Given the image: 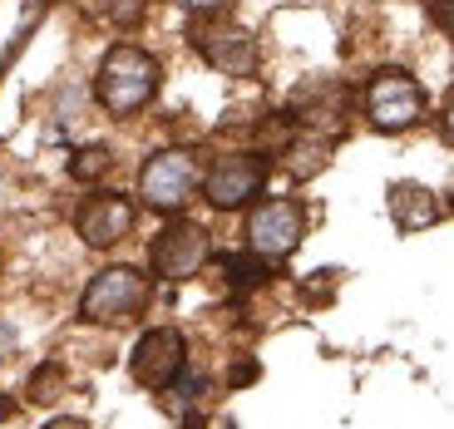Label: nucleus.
<instances>
[{"instance_id":"17","label":"nucleus","mask_w":454,"mask_h":429,"mask_svg":"<svg viewBox=\"0 0 454 429\" xmlns=\"http://www.w3.org/2000/svg\"><path fill=\"white\" fill-rule=\"evenodd\" d=\"M183 11H193V15H217V11H227L232 0H178Z\"/></svg>"},{"instance_id":"2","label":"nucleus","mask_w":454,"mask_h":429,"mask_svg":"<svg viewBox=\"0 0 454 429\" xmlns=\"http://www.w3.org/2000/svg\"><path fill=\"white\" fill-rule=\"evenodd\" d=\"M148 306V277L134 267H104L80 296V316L90 326H124Z\"/></svg>"},{"instance_id":"21","label":"nucleus","mask_w":454,"mask_h":429,"mask_svg":"<svg viewBox=\"0 0 454 429\" xmlns=\"http://www.w3.org/2000/svg\"><path fill=\"white\" fill-rule=\"evenodd\" d=\"M15 415V400H5V395H0V419H11Z\"/></svg>"},{"instance_id":"15","label":"nucleus","mask_w":454,"mask_h":429,"mask_svg":"<svg viewBox=\"0 0 454 429\" xmlns=\"http://www.w3.org/2000/svg\"><path fill=\"white\" fill-rule=\"evenodd\" d=\"M55 390H59V370L55 365H40L30 375V400H55Z\"/></svg>"},{"instance_id":"19","label":"nucleus","mask_w":454,"mask_h":429,"mask_svg":"<svg viewBox=\"0 0 454 429\" xmlns=\"http://www.w3.org/2000/svg\"><path fill=\"white\" fill-rule=\"evenodd\" d=\"M252 380H257V365H238V370H232V385H252Z\"/></svg>"},{"instance_id":"9","label":"nucleus","mask_w":454,"mask_h":429,"mask_svg":"<svg viewBox=\"0 0 454 429\" xmlns=\"http://www.w3.org/2000/svg\"><path fill=\"white\" fill-rule=\"evenodd\" d=\"M193 45L217 74H232V80L257 74V40H252L242 25H198Z\"/></svg>"},{"instance_id":"20","label":"nucleus","mask_w":454,"mask_h":429,"mask_svg":"<svg viewBox=\"0 0 454 429\" xmlns=\"http://www.w3.org/2000/svg\"><path fill=\"white\" fill-rule=\"evenodd\" d=\"M45 429H84V419H74V415H59V419H50Z\"/></svg>"},{"instance_id":"7","label":"nucleus","mask_w":454,"mask_h":429,"mask_svg":"<svg viewBox=\"0 0 454 429\" xmlns=\"http://www.w3.org/2000/svg\"><path fill=\"white\" fill-rule=\"evenodd\" d=\"M262 183H267V159H262V153H227V159H217L213 168H207L203 192H207L213 207L232 213V207H247L252 198H257Z\"/></svg>"},{"instance_id":"16","label":"nucleus","mask_w":454,"mask_h":429,"mask_svg":"<svg viewBox=\"0 0 454 429\" xmlns=\"http://www.w3.org/2000/svg\"><path fill=\"white\" fill-rule=\"evenodd\" d=\"M425 5H430L434 25H440V30H450V35H454V0H425Z\"/></svg>"},{"instance_id":"5","label":"nucleus","mask_w":454,"mask_h":429,"mask_svg":"<svg viewBox=\"0 0 454 429\" xmlns=\"http://www.w3.org/2000/svg\"><path fill=\"white\" fill-rule=\"evenodd\" d=\"M183 370H188V346L173 326H153L138 336L134 355H129V375L144 390H173Z\"/></svg>"},{"instance_id":"6","label":"nucleus","mask_w":454,"mask_h":429,"mask_svg":"<svg viewBox=\"0 0 454 429\" xmlns=\"http://www.w3.org/2000/svg\"><path fill=\"white\" fill-rule=\"evenodd\" d=\"M301 232H307V217H301V207L292 203V198H272V203L252 207L247 217V252H257V257H292L296 242H301Z\"/></svg>"},{"instance_id":"12","label":"nucleus","mask_w":454,"mask_h":429,"mask_svg":"<svg viewBox=\"0 0 454 429\" xmlns=\"http://www.w3.org/2000/svg\"><path fill=\"white\" fill-rule=\"evenodd\" d=\"M223 271H227V282L238 286V292H252V286H267V277H272V261L257 257V252H227V257H223Z\"/></svg>"},{"instance_id":"1","label":"nucleus","mask_w":454,"mask_h":429,"mask_svg":"<svg viewBox=\"0 0 454 429\" xmlns=\"http://www.w3.org/2000/svg\"><path fill=\"white\" fill-rule=\"evenodd\" d=\"M159 80H163V69H159V59L148 55V50L114 45L109 55H104L99 74H94V94H99V104L109 113L129 119V113H138V109H148V104H153Z\"/></svg>"},{"instance_id":"8","label":"nucleus","mask_w":454,"mask_h":429,"mask_svg":"<svg viewBox=\"0 0 454 429\" xmlns=\"http://www.w3.org/2000/svg\"><path fill=\"white\" fill-rule=\"evenodd\" d=\"M148 261H153L163 282H188L207 261V232L198 222H168L148 247Z\"/></svg>"},{"instance_id":"4","label":"nucleus","mask_w":454,"mask_h":429,"mask_svg":"<svg viewBox=\"0 0 454 429\" xmlns=\"http://www.w3.org/2000/svg\"><path fill=\"white\" fill-rule=\"evenodd\" d=\"M138 192H144L148 207H159V213H178V207L198 192L193 153H183V148H163V153H153V159L144 163V173H138Z\"/></svg>"},{"instance_id":"10","label":"nucleus","mask_w":454,"mask_h":429,"mask_svg":"<svg viewBox=\"0 0 454 429\" xmlns=\"http://www.w3.org/2000/svg\"><path fill=\"white\" fill-rule=\"evenodd\" d=\"M134 203H129L124 192H94L90 203L80 207L74 227H80V238L90 247H114V242H124L134 232Z\"/></svg>"},{"instance_id":"18","label":"nucleus","mask_w":454,"mask_h":429,"mask_svg":"<svg viewBox=\"0 0 454 429\" xmlns=\"http://www.w3.org/2000/svg\"><path fill=\"white\" fill-rule=\"evenodd\" d=\"M440 129H444V138L454 144V94H450V104H444V113H440Z\"/></svg>"},{"instance_id":"11","label":"nucleus","mask_w":454,"mask_h":429,"mask_svg":"<svg viewBox=\"0 0 454 429\" xmlns=\"http://www.w3.org/2000/svg\"><path fill=\"white\" fill-rule=\"evenodd\" d=\"M390 217H395L400 232H425V227L440 222V198L420 183H395L390 188Z\"/></svg>"},{"instance_id":"13","label":"nucleus","mask_w":454,"mask_h":429,"mask_svg":"<svg viewBox=\"0 0 454 429\" xmlns=\"http://www.w3.org/2000/svg\"><path fill=\"white\" fill-rule=\"evenodd\" d=\"M326 159H331V144L317 138V134L296 138V144L286 148V168H292V178H317V173L326 168Z\"/></svg>"},{"instance_id":"14","label":"nucleus","mask_w":454,"mask_h":429,"mask_svg":"<svg viewBox=\"0 0 454 429\" xmlns=\"http://www.w3.org/2000/svg\"><path fill=\"white\" fill-rule=\"evenodd\" d=\"M114 168V159H109V148H80L74 159H69V178H80V183H94V178H104V173Z\"/></svg>"},{"instance_id":"3","label":"nucleus","mask_w":454,"mask_h":429,"mask_svg":"<svg viewBox=\"0 0 454 429\" xmlns=\"http://www.w3.org/2000/svg\"><path fill=\"white\" fill-rule=\"evenodd\" d=\"M365 119L380 134H405L425 119V90L405 69H375L365 84Z\"/></svg>"}]
</instances>
